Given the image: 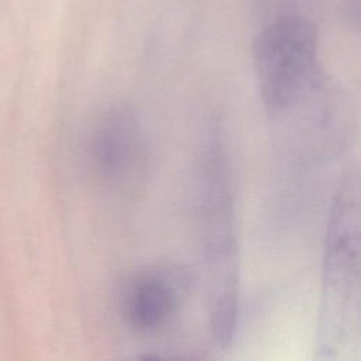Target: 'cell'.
I'll return each instance as SVG.
<instances>
[{"label": "cell", "instance_id": "cell-3", "mask_svg": "<svg viewBox=\"0 0 361 361\" xmlns=\"http://www.w3.org/2000/svg\"><path fill=\"white\" fill-rule=\"evenodd\" d=\"M252 65L268 111L283 110L322 75L314 25L293 16L268 24L254 41Z\"/></svg>", "mask_w": 361, "mask_h": 361}, {"label": "cell", "instance_id": "cell-1", "mask_svg": "<svg viewBox=\"0 0 361 361\" xmlns=\"http://www.w3.org/2000/svg\"><path fill=\"white\" fill-rule=\"evenodd\" d=\"M360 338V176L350 168L336 190L326 231L317 350L337 360Z\"/></svg>", "mask_w": 361, "mask_h": 361}, {"label": "cell", "instance_id": "cell-4", "mask_svg": "<svg viewBox=\"0 0 361 361\" xmlns=\"http://www.w3.org/2000/svg\"><path fill=\"white\" fill-rule=\"evenodd\" d=\"M90 165L97 180L114 192H131L148 166L142 127L127 106H114L97 120L90 135Z\"/></svg>", "mask_w": 361, "mask_h": 361}, {"label": "cell", "instance_id": "cell-2", "mask_svg": "<svg viewBox=\"0 0 361 361\" xmlns=\"http://www.w3.org/2000/svg\"><path fill=\"white\" fill-rule=\"evenodd\" d=\"M197 216L209 282V320L213 341L224 348L238 313V248L230 176L221 144L212 137L199 164Z\"/></svg>", "mask_w": 361, "mask_h": 361}, {"label": "cell", "instance_id": "cell-5", "mask_svg": "<svg viewBox=\"0 0 361 361\" xmlns=\"http://www.w3.org/2000/svg\"><path fill=\"white\" fill-rule=\"evenodd\" d=\"M185 271L159 265L130 276L120 295V313L126 324L141 334L165 329L178 314L189 293Z\"/></svg>", "mask_w": 361, "mask_h": 361}]
</instances>
